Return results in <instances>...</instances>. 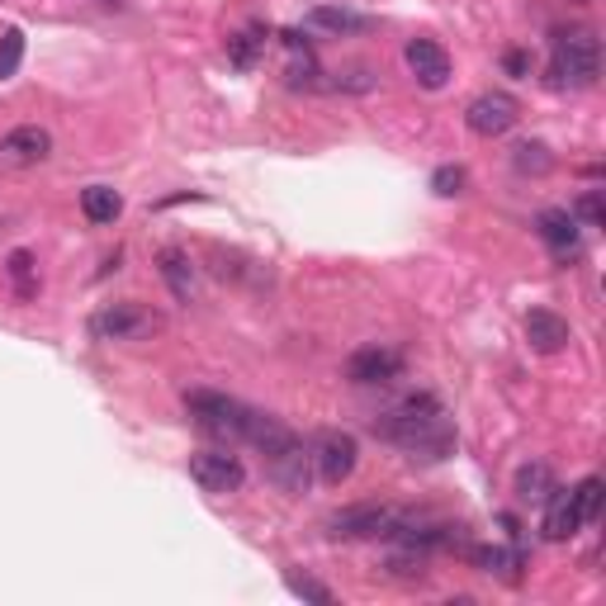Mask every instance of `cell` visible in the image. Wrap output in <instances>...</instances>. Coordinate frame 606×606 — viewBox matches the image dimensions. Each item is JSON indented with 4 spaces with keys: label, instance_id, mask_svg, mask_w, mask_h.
Wrapping results in <instances>:
<instances>
[{
    "label": "cell",
    "instance_id": "obj_18",
    "mask_svg": "<svg viewBox=\"0 0 606 606\" xmlns=\"http://www.w3.org/2000/svg\"><path fill=\"white\" fill-rule=\"evenodd\" d=\"M265 39H271V29H265V24H247L242 33H232V39H228V62L238 66V72H251V66L261 62V53H265Z\"/></svg>",
    "mask_w": 606,
    "mask_h": 606
},
{
    "label": "cell",
    "instance_id": "obj_26",
    "mask_svg": "<svg viewBox=\"0 0 606 606\" xmlns=\"http://www.w3.org/2000/svg\"><path fill=\"white\" fill-rule=\"evenodd\" d=\"M574 218H583L587 228H606V205H602V190H587V195H578Z\"/></svg>",
    "mask_w": 606,
    "mask_h": 606
},
{
    "label": "cell",
    "instance_id": "obj_23",
    "mask_svg": "<svg viewBox=\"0 0 606 606\" xmlns=\"http://www.w3.org/2000/svg\"><path fill=\"white\" fill-rule=\"evenodd\" d=\"M512 166H516L521 176H550L554 171V157H550L545 143H521V147H512Z\"/></svg>",
    "mask_w": 606,
    "mask_h": 606
},
{
    "label": "cell",
    "instance_id": "obj_13",
    "mask_svg": "<svg viewBox=\"0 0 606 606\" xmlns=\"http://www.w3.org/2000/svg\"><path fill=\"white\" fill-rule=\"evenodd\" d=\"M403 58H408L412 66V76H417V86H427V91H441L446 81H450V53L436 39H412L408 48H403Z\"/></svg>",
    "mask_w": 606,
    "mask_h": 606
},
{
    "label": "cell",
    "instance_id": "obj_16",
    "mask_svg": "<svg viewBox=\"0 0 606 606\" xmlns=\"http://www.w3.org/2000/svg\"><path fill=\"white\" fill-rule=\"evenodd\" d=\"M526 342L541 351V356H554V351H564L568 342H574V327L550 309H531L526 313Z\"/></svg>",
    "mask_w": 606,
    "mask_h": 606
},
{
    "label": "cell",
    "instance_id": "obj_27",
    "mask_svg": "<svg viewBox=\"0 0 606 606\" xmlns=\"http://www.w3.org/2000/svg\"><path fill=\"white\" fill-rule=\"evenodd\" d=\"M464 180H469V176H464V166H441V171L431 176V190L441 195V199H454V195L464 190Z\"/></svg>",
    "mask_w": 606,
    "mask_h": 606
},
{
    "label": "cell",
    "instance_id": "obj_2",
    "mask_svg": "<svg viewBox=\"0 0 606 606\" xmlns=\"http://www.w3.org/2000/svg\"><path fill=\"white\" fill-rule=\"evenodd\" d=\"M554 86L568 91H593L602 76V39L593 29H560L554 33V58H550Z\"/></svg>",
    "mask_w": 606,
    "mask_h": 606
},
{
    "label": "cell",
    "instance_id": "obj_8",
    "mask_svg": "<svg viewBox=\"0 0 606 606\" xmlns=\"http://www.w3.org/2000/svg\"><path fill=\"white\" fill-rule=\"evenodd\" d=\"M190 479L205 488V493H238L247 483V469L238 454L228 450H195L190 454Z\"/></svg>",
    "mask_w": 606,
    "mask_h": 606
},
{
    "label": "cell",
    "instance_id": "obj_17",
    "mask_svg": "<svg viewBox=\"0 0 606 606\" xmlns=\"http://www.w3.org/2000/svg\"><path fill=\"white\" fill-rule=\"evenodd\" d=\"M157 271H161V280H166V290H171L180 303L195 299V265H190V257H185L180 247H166V251H161V257H157Z\"/></svg>",
    "mask_w": 606,
    "mask_h": 606
},
{
    "label": "cell",
    "instance_id": "obj_28",
    "mask_svg": "<svg viewBox=\"0 0 606 606\" xmlns=\"http://www.w3.org/2000/svg\"><path fill=\"white\" fill-rule=\"evenodd\" d=\"M290 593L303 597V602H317V606H332V602H336L332 587H323L317 578H290Z\"/></svg>",
    "mask_w": 606,
    "mask_h": 606
},
{
    "label": "cell",
    "instance_id": "obj_10",
    "mask_svg": "<svg viewBox=\"0 0 606 606\" xmlns=\"http://www.w3.org/2000/svg\"><path fill=\"white\" fill-rule=\"evenodd\" d=\"M403 351L398 346H361V351H351L346 356V379L351 384H394L403 375Z\"/></svg>",
    "mask_w": 606,
    "mask_h": 606
},
{
    "label": "cell",
    "instance_id": "obj_29",
    "mask_svg": "<svg viewBox=\"0 0 606 606\" xmlns=\"http://www.w3.org/2000/svg\"><path fill=\"white\" fill-rule=\"evenodd\" d=\"M502 72L516 76V81H526L531 76V53H526V48H508V53H502Z\"/></svg>",
    "mask_w": 606,
    "mask_h": 606
},
{
    "label": "cell",
    "instance_id": "obj_19",
    "mask_svg": "<svg viewBox=\"0 0 606 606\" xmlns=\"http://www.w3.org/2000/svg\"><path fill=\"white\" fill-rule=\"evenodd\" d=\"M81 213H86L91 223H114V218L124 213V199H119V190H109V185H86V190H81Z\"/></svg>",
    "mask_w": 606,
    "mask_h": 606
},
{
    "label": "cell",
    "instance_id": "obj_21",
    "mask_svg": "<svg viewBox=\"0 0 606 606\" xmlns=\"http://www.w3.org/2000/svg\"><path fill=\"white\" fill-rule=\"evenodd\" d=\"M313 29H332V33H369L375 29V20L369 14H356V10H336V6H317L309 14Z\"/></svg>",
    "mask_w": 606,
    "mask_h": 606
},
{
    "label": "cell",
    "instance_id": "obj_4",
    "mask_svg": "<svg viewBox=\"0 0 606 606\" xmlns=\"http://www.w3.org/2000/svg\"><path fill=\"white\" fill-rule=\"evenodd\" d=\"M265 460V479H271L280 493H309L313 483V450L299 441V436H290L284 446H275L271 454H261Z\"/></svg>",
    "mask_w": 606,
    "mask_h": 606
},
{
    "label": "cell",
    "instance_id": "obj_22",
    "mask_svg": "<svg viewBox=\"0 0 606 606\" xmlns=\"http://www.w3.org/2000/svg\"><path fill=\"white\" fill-rule=\"evenodd\" d=\"M6 275H10V284H14V294L20 299H33L39 294V265H33V251H10L6 257Z\"/></svg>",
    "mask_w": 606,
    "mask_h": 606
},
{
    "label": "cell",
    "instance_id": "obj_24",
    "mask_svg": "<svg viewBox=\"0 0 606 606\" xmlns=\"http://www.w3.org/2000/svg\"><path fill=\"white\" fill-rule=\"evenodd\" d=\"M602 493H606V483H602L597 474H587V479L574 488V502H578L583 526H587V521H597V512H602Z\"/></svg>",
    "mask_w": 606,
    "mask_h": 606
},
{
    "label": "cell",
    "instance_id": "obj_14",
    "mask_svg": "<svg viewBox=\"0 0 606 606\" xmlns=\"http://www.w3.org/2000/svg\"><path fill=\"white\" fill-rule=\"evenodd\" d=\"M545 541H574V535L583 531V516H578V502H574V488H550L545 498V521H541Z\"/></svg>",
    "mask_w": 606,
    "mask_h": 606
},
{
    "label": "cell",
    "instance_id": "obj_6",
    "mask_svg": "<svg viewBox=\"0 0 606 606\" xmlns=\"http://www.w3.org/2000/svg\"><path fill=\"white\" fill-rule=\"evenodd\" d=\"M516 119H521V105L508 91H483L469 100V109H464V124H469V133H479V138H502Z\"/></svg>",
    "mask_w": 606,
    "mask_h": 606
},
{
    "label": "cell",
    "instance_id": "obj_20",
    "mask_svg": "<svg viewBox=\"0 0 606 606\" xmlns=\"http://www.w3.org/2000/svg\"><path fill=\"white\" fill-rule=\"evenodd\" d=\"M512 488H516V498H521V502H545V498H550V488H554V469H550L545 460L521 464Z\"/></svg>",
    "mask_w": 606,
    "mask_h": 606
},
{
    "label": "cell",
    "instance_id": "obj_1",
    "mask_svg": "<svg viewBox=\"0 0 606 606\" xmlns=\"http://www.w3.org/2000/svg\"><path fill=\"white\" fill-rule=\"evenodd\" d=\"M369 427H375L379 441L398 446L408 460L441 464V460L454 454V422H450V412L441 408V398L427 394V389L394 398Z\"/></svg>",
    "mask_w": 606,
    "mask_h": 606
},
{
    "label": "cell",
    "instance_id": "obj_5",
    "mask_svg": "<svg viewBox=\"0 0 606 606\" xmlns=\"http://www.w3.org/2000/svg\"><path fill=\"white\" fill-rule=\"evenodd\" d=\"M356 460H361V446L351 431H323L313 441V464H317V479L327 488H342L351 474H356Z\"/></svg>",
    "mask_w": 606,
    "mask_h": 606
},
{
    "label": "cell",
    "instance_id": "obj_15",
    "mask_svg": "<svg viewBox=\"0 0 606 606\" xmlns=\"http://www.w3.org/2000/svg\"><path fill=\"white\" fill-rule=\"evenodd\" d=\"M464 560L479 568V574H493V578H508V583H521V568H526V554L521 545H469Z\"/></svg>",
    "mask_w": 606,
    "mask_h": 606
},
{
    "label": "cell",
    "instance_id": "obj_12",
    "mask_svg": "<svg viewBox=\"0 0 606 606\" xmlns=\"http://www.w3.org/2000/svg\"><path fill=\"white\" fill-rule=\"evenodd\" d=\"M535 232H541V242L550 247V257L568 265L583 251V238H578V218L568 209H541L535 213Z\"/></svg>",
    "mask_w": 606,
    "mask_h": 606
},
{
    "label": "cell",
    "instance_id": "obj_9",
    "mask_svg": "<svg viewBox=\"0 0 606 606\" xmlns=\"http://www.w3.org/2000/svg\"><path fill=\"white\" fill-rule=\"evenodd\" d=\"M91 332L100 342H138V336L157 332V317H152L143 303H109L105 313L91 317Z\"/></svg>",
    "mask_w": 606,
    "mask_h": 606
},
{
    "label": "cell",
    "instance_id": "obj_7",
    "mask_svg": "<svg viewBox=\"0 0 606 606\" xmlns=\"http://www.w3.org/2000/svg\"><path fill=\"white\" fill-rule=\"evenodd\" d=\"M394 521V508L384 502H356V508H342L327 521V535L332 541H379Z\"/></svg>",
    "mask_w": 606,
    "mask_h": 606
},
{
    "label": "cell",
    "instance_id": "obj_25",
    "mask_svg": "<svg viewBox=\"0 0 606 606\" xmlns=\"http://www.w3.org/2000/svg\"><path fill=\"white\" fill-rule=\"evenodd\" d=\"M20 62H24V33L6 29V33H0V81L20 72Z\"/></svg>",
    "mask_w": 606,
    "mask_h": 606
},
{
    "label": "cell",
    "instance_id": "obj_11",
    "mask_svg": "<svg viewBox=\"0 0 606 606\" xmlns=\"http://www.w3.org/2000/svg\"><path fill=\"white\" fill-rule=\"evenodd\" d=\"M48 152H53V138H48V128H39V124H20V128H10L6 138H0V166H6V171H29V166L48 161Z\"/></svg>",
    "mask_w": 606,
    "mask_h": 606
},
{
    "label": "cell",
    "instance_id": "obj_3",
    "mask_svg": "<svg viewBox=\"0 0 606 606\" xmlns=\"http://www.w3.org/2000/svg\"><path fill=\"white\" fill-rule=\"evenodd\" d=\"M185 412L190 422L209 436V441H223V446H238L247 436V403L228 398V394H213V389H190L185 394Z\"/></svg>",
    "mask_w": 606,
    "mask_h": 606
}]
</instances>
